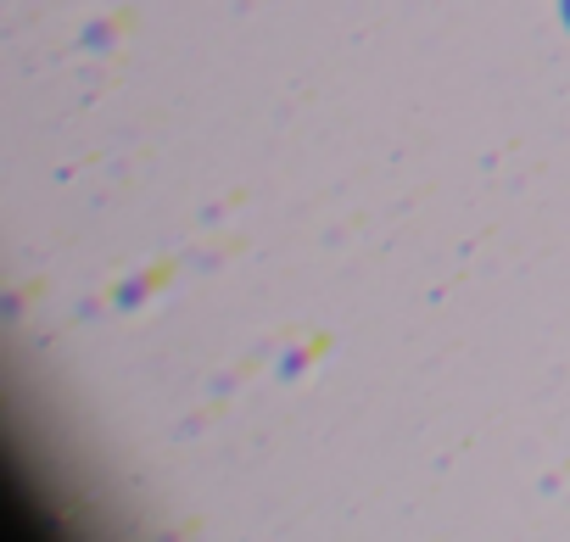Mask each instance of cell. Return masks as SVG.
I'll return each instance as SVG.
<instances>
[{
  "label": "cell",
  "instance_id": "cell-1",
  "mask_svg": "<svg viewBox=\"0 0 570 542\" xmlns=\"http://www.w3.org/2000/svg\"><path fill=\"white\" fill-rule=\"evenodd\" d=\"M559 7H564V23H570V0H559Z\"/></svg>",
  "mask_w": 570,
  "mask_h": 542
}]
</instances>
